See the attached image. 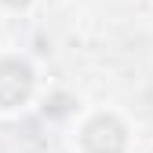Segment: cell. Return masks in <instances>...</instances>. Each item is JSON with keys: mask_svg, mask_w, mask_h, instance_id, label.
<instances>
[{"mask_svg": "<svg viewBox=\"0 0 153 153\" xmlns=\"http://www.w3.org/2000/svg\"><path fill=\"white\" fill-rule=\"evenodd\" d=\"M80 146H84V153H124L128 149V131L113 113H99V117H91L84 124Z\"/></svg>", "mask_w": 153, "mask_h": 153, "instance_id": "cell-1", "label": "cell"}, {"mask_svg": "<svg viewBox=\"0 0 153 153\" xmlns=\"http://www.w3.org/2000/svg\"><path fill=\"white\" fill-rule=\"evenodd\" d=\"M33 95V69L22 59H0V109H15Z\"/></svg>", "mask_w": 153, "mask_h": 153, "instance_id": "cell-2", "label": "cell"}, {"mask_svg": "<svg viewBox=\"0 0 153 153\" xmlns=\"http://www.w3.org/2000/svg\"><path fill=\"white\" fill-rule=\"evenodd\" d=\"M66 102H69V99H66V95H55V99H51V106H48V113H55V117H62V113L69 109Z\"/></svg>", "mask_w": 153, "mask_h": 153, "instance_id": "cell-3", "label": "cell"}, {"mask_svg": "<svg viewBox=\"0 0 153 153\" xmlns=\"http://www.w3.org/2000/svg\"><path fill=\"white\" fill-rule=\"evenodd\" d=\"M0 4H7V7H26L29 0H0Z\"/></svg>", "mask_w": 153, "mask_h": 153, "instance_id": "cell-4", "label": "cell"}]
</instances>
